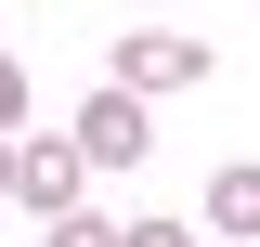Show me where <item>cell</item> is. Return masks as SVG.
Returning a JSON list of instances; mask_svg holds the SVG:
<instances>
[{
    "label": "cell",
    "mask_w": 260,
    "mask_h": 247,
    "mask_svg": "<svg viewBox=\"0 0 260 247\" xmlns=\"http://www.w3.org/2000/svg\"><path fill=\"white\" fill-rule=\"evenodd\" d=\"M195 78H208V39H182V26H130L117 39V91H195Z\"/></svg>",
    "instance_id": "6da1fadb"
},
{
    "label": "cell",
    "mask_w": 260,
    "mask_h": 247,
    "mask_svg": "<svg viewBox=\"0 0 260 247\" xmlns=\"http://www.w3.org/2000/svg\"><path fill=\"white\" fill-rule=\"evenodd\" d=\"M65 143L91 156V169H143V156H156V130H143V91H117V78H104V91L78 104V130H65Z\"/></svg>",
    "instance_id": "7a4b0ae2"
},
{
    "label": "cell",
    "mask_w": 260,
    "mask_h": 247,
    "mask_svg": "<svg viewBox=\"0 0 260 247\" xmlns=\"http://www.w3.org/2000/svg\"><path fill=\"white\" fill-rule=\"evenodd\" d=\"M78 195H91V156H78V143H26L13 208H26V221H78Z\"/></svg>",
    "instance_id": "3957f363"
},
{
    "label": "cell",
    "mask_w": 260,
    "mask_h": 247,
    "mask_svg": "<svg viewBox=\"0 0 260 247\" xmlns=\"http://www.w3.org/2000/svg\"><path fill=\"white\" fill-rule=\"evenodd\" d=\"M208 234H260V169H208Z\"/></svg>",
    "instance_id": "277c9868"
},
{
    "label": "cell",
    "mask_w": 260,
    "mask_h": 247,
    "mask_svg": "<svg viewBox=\"0 0 260 247\" xmlns=\"http://www.w3.org/2000/svg\"><path fill=\"white\" fill-rule=\"evenodd\" d=\"M130 234V221H91V208H78V221H39V247H117Z\"/></svg>",
    "instance_id": "5b68a950"
},
{
    "label": "cell",
    "mask_w": 260,
    "mask_h": 247,
    "mask_svg": "<svg viewBox=\"0 0 260 247\" xmlns=\"http://www.w3.org/2000/svg\"><path fill=\"white\" fill-rule=\"evenodd\" d=\"M26 130V52H0V143Z\"/></svg>",
    "instance_id": "8992f818"
},
{
    "label": "cell",
    "mask_w": 260,
    "mask_h": 247,
    "mask_svg": "<svg viewBox=\"0 0 260 247\" xmlns=\"http://www.w3.org/2000/svg\"><path fill=\"white\" fill-rule=\"evenodd\" d=\"M117 247H195V234H182V221H130Z\"/></svg>",
    "instance_id": "52a82bcc"
},
{
    "label": "cell",
    "mask_w": 260,
    "mask_h": 247,
    "mask_svg": "<svg viewBox=\"0 0 260 247\" xmlns=\"http://www.w3.org/2000/svg\"><path fill=\"white\" fill-rule=\"evenodd\" d=\"M13 182H26V130H13V143H0V208H13Z\"/></svg>",
    "instance_id": "ba28073f"
}]
</instances>
